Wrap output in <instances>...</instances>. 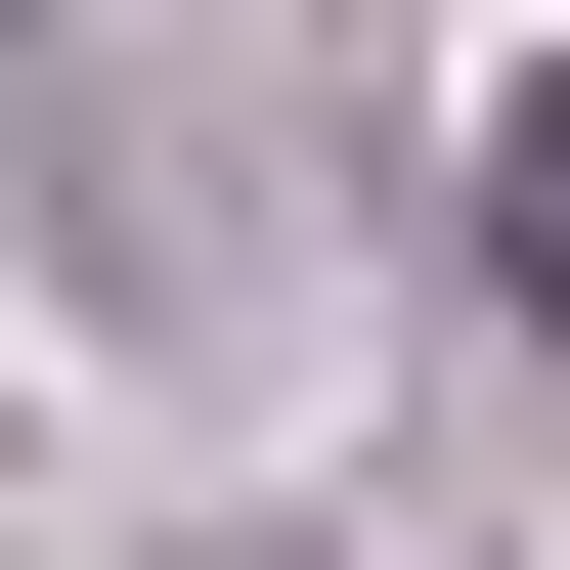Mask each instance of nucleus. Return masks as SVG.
Returning a JSON list of instances; mask_svg holds the SVG:
<instances>
[{"mask_svg": "<svg viewBox=\"0 0 570 570\" xmlns=\"http://www.w3.org/2000/svg\"><path fill=\"white\" fill-rule=\"evenodd\" d=\"M483 264H527V307H570V88H527V132H483Z\"/></svg>", "mask_w": 570, "mask_h": 570, "instance_id": "1", "label": "nucleus"}]
</instances>
